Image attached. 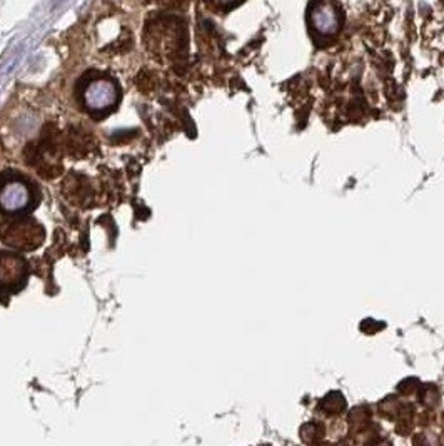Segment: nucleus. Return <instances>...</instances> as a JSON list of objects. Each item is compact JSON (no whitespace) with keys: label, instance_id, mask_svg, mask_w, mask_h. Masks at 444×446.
Masks as SVG:
<instances>
[{"label":"nucleus","instance_id":"nucleus-1","mask_svg":"<svg viewBox=\"0 0 444 446\" xmlns=\"http://www.w3.org/2000/svg\"><path fill=\"white\" fill-rule=\"evenodd\" d=\"M186 40V29L179 19L157 17L147 22L144 30V42L152 52L179 51Z\"/></svg>","mask_w":444,"mask_h":446},{"label":"nucleus","instance_id":"nucleus-2","mask_svg":"<svg viewBox=\"0 0 444 446\" xmlns=\"http://www.w3.org/2000/svg\"><path fill=\"white\" fill-rule=\"evenodd\" d=\"M121 101V91L112 79L97 75L87 80L82 89V102L90 114H109Z\"/></svg>","mask_w":444,"mask_h":446},{"label":"nucleus","instance_id":"nucleus-3","mask_svg":"<svg viewBox=\"0 0 444 446\" xmlns=\"http://www.w3.org/2000/svg\"><path fill=\"white\" fill-rule=\"evenodd\" d=\"M34 192L25 180L18 178L0 179V211L7 214H18L30 209Z\"/></svg>","mask_w":444,"mask_h":446},{"label":"nucleus","instance_id":"nucleus-4","mask_svg":"<svg viewBox=\"0 0 444 446\" xmlns=\"http://www.w3.org/2000/svg\"><path fill=\"white\" fill-rule=\"evenodd\" d=\"M44 229L36 221L24 219V221H15L3 233V242L14 249L22 251H34L44 242Z\"/></svg>","mask_w":444,"mask_h":446},{"label":"nucleus","instance_id":"nucleus-5","mask_svg":"<svg viewBox=\"0 0 444 446\" xmlns=\"http://www.w3.org/2000/svg\"><path fill=\"white\" fill-rule=\"evenodd\" d=\"M341 21L343 15L334 0H314L309 7V24L314 32L321 36H334L339 30Z\"/></svg>","mask_w":444,"mask_h":446},{"label":"nucleus","instance_id":"nucleus-6","mask_svg":"<svg viewBox=\"0 0 444 446\" xmlns=\"http://www.w3.org/2000/svg\"><path fill=\"white\" fill-rule=\"evenodd\" d=\"M27 278V264L21 256L0 253V284L9 290H18Z\"/></svg>","mask_w":444,"mask_h":446},{"label":"nucleus","instance_id":"nucleus-7","mask_svg":"<svg viewBox=\"0 0 444 446\" xmlns=\"http://www.w3.org/2000/svg\"><path fill=\"white\" fill-rule=\"evenodd\" d=\"M156 2L164 9H179L186 3V0H156Z\"/></svg>","mask_w":444,"mask_h":446},{"label":"nucleus","instance_id":"nucleus-8","mask_svg":"<svg viewBox=\"0 0 444 446\" xmlns=\"http://www.w3.org/2000/svg\"><path fill=\"white\" fill-rule=\"evenodd\" d=\"M214 2L221 7H232V5H236V3H239L241 0H214Z\"/></svg>","mask_w":444,"mask_h":446}]
</instances>
